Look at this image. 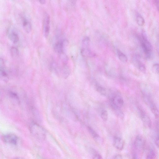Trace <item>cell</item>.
<instances>
[{"instance_id": "1", "label": "cell", "mask_w": 159, "mask_h": 159, "mask_svg": "<svg viewBox=\"0 0 159 159\" xmlns=\"http://www.w3.org/2000/svg\"><path fill=\"white\" fill-rule=\"evenodd\" d=\"M144 147V141L140 136H137L134 140L133 148V159H140Z\"/></svg>"}, {"instance_id": "2", "label": "cell", "mask_w": 159, "mask_h": 159, "mask_svg": "<svg viewBox=\"0 0 159 159\" xmlns=\"http://www.w3.org/2000/svg\"><path fill=\"white\" fill-rule=\"evenodd\" d=\"M31 134L38 141L43 142L46 138V134L44 130L36 124H32L30 127Z\"/></svg>"}, {"instance_id": "3", "label": "cell", "mask_w": 159, "mask_h": 159, "mask_svg": "<svg viewBox=\"0 0 159 159\" xmlns=\"http://www.w3.org/2000/svg\"><path fill=\"white\" fill-rule=\"evenodd\" d=\"M140 43L142 49L146 57L149 58L151 57L152 51V47L148 41L146 33L143 31L142 33V37L140 38Z\"/></svg>"}, {"instance_id": "4", "label": "cell", "mask_w": 159, "mask_h": 159, "mask_svg": "<svg viewBox=\"0 0 159 159\" xmlns=\"http://www.w3.org/2000/svg\"><path fill=\"white\" fill-rule=\"evenodd\" d=\"M3 141L7 143L16 145L18 142V138L15 134L12 133L6 134L2 137Z\"/></svg>"}, {"instance_id": "5", "label": "cell", "mask_w": 159, "mask_h": 159, "mask_svg": "<svg viewBox=\"0 0 159 159\" xmlns=\"http://www.w3.org/2000/svg\"><path fill=\"white\" fill-rule=\"evenodd\" d=\"M50 17L49 15L46 14L44 16L43 30L45 36L47 37L49 34L50 31Z\"/></svg>"}, {"instance_id": "6", "label": "cell", "mask_w": 159, "mask_h": 159, "mask_svg": "<svg viewBox=\"0 0 159 159\" xmlns=\"http://www.w3.org/2000/svg\"><path fill=\"white\" fill-rule=\"evenodd\" d=\"M113 145L116 149L119 150H122L124 148V142L121 138L115 137L113 139Z\"/></svg>"}, {"instance_id": "7", "label": "cell", "mask_w": 159, "mask_h": 159, "mask_svg": "<svg viewBox=\"0 0 159 159\" xmlns=\"http://www.w3.org/2000/svg\"><path fill=\"white\" fill-rule=\"evenodd\" d=\"M140 117L144 124L149 127L151 126V122L149 117L142 110L140 111Z\"/></svg>"}, {"instance_id": "8", "label": "cell", "mask_w": 159, "mask_h": 159, "mask_svg": "<svg viewBox=\"0 0 159 159\" xmlns=\"http://www.w3.org/2000/svg\"><path fill=\"white\" fill-rule=\"evenodd\" d=\"M64 41L62 39L57 41L54 46V49L57 52L61 53L63 51Z\"/></svg>"}, {"instance_id": "9", "label": "cell", "mask_w": 159, "mask_h": 159, "mask_svg": "<svg viewBox=\"0 0 159 159\" xmlns=\"http://www.w3.org/2000/svg\"><path fill=\"white\" fill-rule=\"evenodd\" d=\"M88 129L95 141L99 144L102 143V141L100 136L91 127H88Z\"/></svg>"}, {"instance_id": "10", "label": "cell", "mask_w": 159, "mask_h": 159, "mask_svg": "<svg viewBox=\"0 0 159 159\" xmlns=\"http://www.w3.org/2000/svg\"><path fill=\"white\" fill-rule=\"evenodd\" d=\"M22 26L23 29L27 33H30L32 29L31 25L29 20L25 17L22 19Z\"/></svg>"}, {"instance_id": "11", "label": "cell", "mask_w": 159, "mask_h": 159, "mask_svg": "<svg viewBox=\"0 0 159 159\" xmlns=\"http://www.w3.org/2000/svg\"><path fill=\"white\" fill-rule=\"evenodd\" d=\"M81 53L83 56L87 57H93L94 53L89 48V47H82Z\"/></svg>"}, {"instance_id": "12", "label": "cell", "mask_w": 159, "mask_h": 159, "mask_svg": "<svg viewBox=\"0 0 159 159\" xmlns=\"http://www.w3.org/2000/svg\"><path fill=\"white\" fill-rule=\"evenodd\" d=\"M111 107L116 115L121 119H124V114L121 110L120 108L113 105H111Z\"/></svg>"}, {"instance_id": "13", "label": "cell", "mask_w": 159, "mask_h": 159, "mask_svg": "<svg viewBox=\"0 0 159 159\" xmlns=\"http://www.w3.org/2000/svg\"><path fill=\"white\" fill-rule=\"evenodd\" d=\"M10 40L13 43H17L19 40V37L16 33L12 32L11 33L8 35Z\"/></svg>"}, {"instance_id": "14", "label": "cell", "mask_w": 159, "mask_h": 159, "mask_svg": "<svg viewBox=\"0 0 159 159\" xmlns=\"http://www.w3.org/2000/svg\"><path fill=\"white\" fill-rule=\"evenodd\" d=\"M156 153L155 150L154 148H151L149 149L146 159H156Z\"/></svg>"}, {"instance_id": "15", "label": "cell", "mask_w": 159, "mask_h": 159, "mask_svg": "<svg viewBox=\"0 0 159 159\" xmlns=\"http://www.w3.org/2000/svg\"><path fill=\"white\" fill-rule=\"evenodd\" d=\"M117 53L120 60L122 62L125 63L127 61L126 56L119 50H117Z\"/></svg>"}, {"instance_id": "16", "label": "cell", "mask_w": 159, "mask_h": 159, "mask_svg": "<svg viewBox=\"0 0 159 159\" xmlns=\"http://www.w3.org/2000/svg\"><path fill=\"white\" fill-rule=\"evenodd\" d=\"M90 151L92 154L93 159H103L102 156L95 149H91Z\"/></svg>"}, {"instance_id": "17", "label": "cell", "mask_w": 159, "mask_h": 159, "mask_svg": "<svg viewBox=\"0 0 159 159\" xmlns=\"http://www.w3.org/2000/svg\"><path fill=\"white\" fill-rule=\"evenodd\" d=\"M11 53L13 57H17L19 54L18 49L15 47H12L10 49Z\"/></svg>"}, {"instance_id": "18", "label": "cell", "mask_w": 159, "mask_h": 159, "mask_svg": "<svg viewBox=\"0 0 159 159\" xmlns=\"http://www.w3.org/2000/svg\"><path fill=\"white\" fill-rule=\"evenodd\" d=\"M97 90L101 95L106 96L107 94V90L106 89L102 86L98 87Z\"/></svg>"}, {"instance_id": "19", "label": "cell", "mask_w": 159, "mask_h": 159, "mask_svg": "<svg viewBox=\"0 0 159 159\" xmlns=\"http://www.w3.org/2000/svg\"><path fill=\"white\" fill-rule=\"evenodd\" d=\"M137 22L139 25L142 26L144 24L145 20L142 16L140 15H138L137 17Z\"/></svg>"}, {"instance_id": "20", "label": "cell", "mask_w": 159, "mask_h": 159, "mask_svg": "<svg viewBox=\"0 0 159 159\" xmlns=\"http://www.w3.org/2000/svg\"><path fill=\"white\" fill-rule=\"evenodd\" d=\"M101 116L103 121H106L107 120L108 116L107 111L106 110H103L101 113Z\"/></svg>"}, {"instance_id": "21", "label": "cell", "mask_w": 159, "mask_h": 159, "mask_svg": "<svg viewBox=\"0 0 159 159\" xmlns=\"http://www.w3.org/2000/svg\"><path fill=\"white\" fill-rule=\"evenodd\" d=\"M7 78V75L6 71L3 69L0 68V79H6Z\"/></svg>"}, {"instance_id": "22", "label": "cell", "mask_w": 159, "mask_h": 159, "mask_svg": "<svg viewBox=\"0 0 159 159\" xmlns=\"http://www.w3.org/2000/svg\"><path fill=\"white\" fill-rule=\"evenodd\" d=\"M159 64H155L153 65L152 68V70L155 74H159Z\"/></svg>"}, {"instance_id": "23", "label": "cell", "mask_w": 159, "mask_h": 159, "mask_svg": "<svg viewBox=\"0 0 159 159\" xmlns=\"http://www.w3.org/2000/svg\"><path fill=\"white\" fill-rule=\"evenodd\" d=\"M139 70L143 73L145 74L146 72V69L143 63H141L138 67Z\"/></svg>"}, {"instance_id": "24", "label": "cell", "mask_w": 159, "mask_h": 159, "mask_svg": "<svg viewBox=\"0 0 159 159\" xmlns=\"http://www.w3.org/2000/svg\"><path fill=\"white\" fill-rule=\"evenodd\" d=\"M5 67V63L3 60L0 57V68L4 70Z\"/></svg>"}, {"instance_id": "25", "label": "cell", "mask_w": 159, "mask_h": 159, "mask_svg": "<svg viewBox=\"0 0 159 159\" xmlns=\"http://www.w3.org/2000/svg\"><path fill=\"white\" fill-rule=\"evenodd\" d=\"M155 143L157 147H159V137L158 135L155 139Z\"/></svg>"}, {"instance_id": "26", "label": "cell", "mask_w": 159, "mask_h": 159, "mask_svg": "<svg viewBox=\"0 0 159 159\" xmlns=\"http://www.w3.org/2000/svg\"><path fill=\"white\" fill-rule=\"evenodd\" d=\"M113 159H122V157L120 154H117L115 156Z\"/></svg>"}, {"instance_id": "27", "label": "cell", "mask_w": 159, "mask_h": 159, "mask_svg": "<svg viewBox=\"0 0 159 159\" xmlns=\"http://www.w3.org/2000/svg\"><path fill=\"white\" fill-rule=\"evenodd\" d=\"M156 5H157V9L158 10L159 8V0H156L155 1Z\"/></svg>"}, {"instance_id": "28", "label": "cell", "mask_w": 159, "mask_h": 159, "mask_svg": "<svg viewBox=\"0 0 159 159\" xmlns=\"http://www.w3.org/2000/svg\"><path fill=\"white\" fill-rule=\"evenodd\" d=\"M39 2L41 4H42L45 3L46 2V1L44 0H39Z\"/></svg>"}, {"instance_id": "29", "label": "cell", "mask_w": 159, "mask_h": 159, "mask_svg": "<svg viewBox=\"0 0 159 159\" xmlns=\"http://www.w3.org/2000/svg\"><path fill=\"white\" fill-rule=\"evenodd\" d=\"M14 159H24L21 157H17L15 158Z\"/></svg>"}, {"instance_id": "30", "label": "cell", "mask_w": 159, "mask_h": 159, "mask_svg": "<svg viewBox=\"0 0 159 159\" xmlns=\"http://www.w3.org/2000/svg\"><path fill=\"white\" fill-rule=\"evenodd\" d=\"M39 159H43V158H40V157Z\"/></svg>"}]
</instances>
